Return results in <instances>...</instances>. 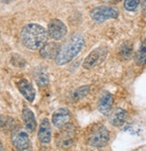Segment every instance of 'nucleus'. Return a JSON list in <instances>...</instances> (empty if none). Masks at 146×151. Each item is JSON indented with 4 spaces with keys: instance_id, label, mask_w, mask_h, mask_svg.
<instances>
[{
    "instance_id": "obj_23",
    "label": "nucleus",
    "mask_w": 146,
    "mask_h": 151,
    "mask_svg": "<svg viewBox=\"0 0 146 151\" xmlns=\"http://www.w3.org/2000/svg\"><path fill=\"white\" fill-rule=\"evenodd\" d=\"M0 39H1V32H0Z\"/></svg>"
},
{
    "instance_id": "obj_1",
    "label": "nucleus",
    "mask_w": 146,
    "mask_h": 151,
    "mask_svg": "<svg viewBox=\"0 0 146 151\" xmlns=\"http://www.w3.org/2000/svg\"><path fill=\"white\" fill-rule=\"evenodd\" d=\"M48 32L44 27L37 23L26 24L21 32V40L24 47L30 50L40 49L47 41Z\"/></svg>"
},
{
    "instance_id": "obj_18",
    "label": "nucleus",
    "mask_w": 146,
    "mask_h": 151,
    "mask_svg": "<svg viewBox=\"0 0 146 151\" xmlns=\"http://www.w3.org/2000/svg\"><path fill=\"white\" fill-rule=\"evenodd\" d=\"M134 61L138 66L146 64V40L142 41L134 55Z\"/></svg>"
},
{
    "instance_id": "obj_7",
    "label": "nucleus",
    "mask_w": 146,
    "mask_h": 151,
    "mask_svg": "<svg viewBox=\"0 0 146 151\" xmlns=\"http://www.w3.org/2000/svg\"><path fill=\"white\" fill-rule=\"evenodd\" d=\"M12 142L18 151H24L29 148L30 139L28 134L22 130H15L12 133Z\"/></svg>"
},
{
    "instance_id": "obj_8",
    "label": "nucleus",
    "mask_w": 146,
    "mask_h": 151,
    "mask_svg": "<svg viewBox=\"0 0 146 151\" xmlns=\"http://www.w3.org/2000/svg\"><path fill=\"white\" fill-rule=\"evenodd\" d=\"M17 88L19 89L20 93L23 96V98L28 102H33L36 97V91L33 88V84L27 79H21L17 81Z\"/></svg>"
},
{
    "instance_id": "obj_17",
    "label": "nucleus",
    "mask_w": 146,
    "mask_h": 151,
    "mask_svg": "<svg viewBox=\"0 0 146 151\" xmlns=\"http://www.w3.org/2000/svg\"><path fill=\"white\" fill-rule=\"evenodd\" d=\"M90 92V86L89 85H84L77 88L70 95V100L73 102H76L83 98H85L88 93Z\"/></svg>"
},
{
    "instance_id": "obj_21",
    "label": "nucleus",
    "mask_w": 146,
    "mask_h": 151,
    "mask_svg": "<svg viewBox=\"0 0 146 151\" xmlns=\"http://www.w3.org/2000/svg\"><path fill=\"white\" fill-rule=\"evenodd\" d=\"M141 4L142 6V15L146 17V1H142Z\"/></svg>"
},
{
    "instance_id": "obj_20",
    "label": "nucleus",
    "mask_w": 146,
    "mask_h": 151,
    "mask_svg": "<svg viewBox=\"0 0 146 151\" xmlns=\"http://www.w3.org/2000/svg\"><path fill=\"white\" fill-rule=\"evenodd\" d=\"M121 56L125 59H129L132 55V46L129 44H125L121 47L120 51Z\"/></svg>"
},
{
    "instance_id": "obj_5",
    "label": "nucleus",
    "mask_w": 146,
    "mask_h": 151,
    "mask_svg": "<svg viewBox=\"0 0 146 151\" xmlns=\"http://www.w3.org/2000/svg\"><path fill=\"white\" fill-rule=\"evenodd\" d=\"M107 55H108V48L106 47H99L94 50H93L86 56L82 64V67L87 70H91L96 67L97 65H100L101 63H103Z\"/></svg>"
},
{
    "instance_id": "obj_16",
    "label": "nucleus",
    "mask_w": 146,
    "mask_h": 151,
    "mask_svg": "<svg viewBox=\"0 0 146 151\" xmlns=\"http://www.w3.org/2000/svg\"><path fill=\"white\" fill-rule=\"evenodd\" d=\"M34 80L40 88L46 87L49 82V75L48 69L44 66H39L34 71Z\"/></svg>"
},
{
    "instance_id": "obj_19",
    "label": "nucleus",
    "mask_w": 146,
    "mask_h": 151,
    "mask_svg": "<svg viewBox=\"0 0 146 151\" xmlns=\"http://www.w3.org/2000/svg\"><path fill=\"white\" fill-rule=\"evenodd\" d=\"M139 4L140 1H136V0H126L124 2V7L129 12H134L138 8Z\"/></svg>"
},
{
    "instance_id": "obj_15",
    "label": "nucleus",
    "mask_w": 146,
    "mask_h": 151,
    "mask_svg": "<svg viewBox=\"0 0 146 151\" xmlns=\"http://www.w3.org/2000/svg\"><path fill=\"white\" fill-rule=\"evenodd\" d=\"M60 47L57 43L55 42H48L46 43L40 51V54L42 58L45 59H53L56 58L58 52H59Z\"/></svg>"
},
{
    "instance_id": "obj_10",
    "label": "nucleus",
    "mask_w": 146,
    "mask_h": 151,
    "mask_svg": "<svg viewBox=\"0 0 146 151\" xmlns=\"http://www.w3.org/2000/svg\"><path fill=\"white\" fill-rule=\"evenodd\" d=\"M75 130L73 125H66L64 127V130L62 132H60L59 136H58L57 143L61 147H70L74 139Z\"/></svg>"
},
{
    "instance_id": "obj_13",
    "label": "nucleus",
    "mask_w": 146,
    "mask_h": 151,
    "mask_svg": "<svg viewBox=\"0 0 146 151\" xmlns=\"http://www.w3.org/2000/svg\"><path fill=\"white\" fill-rule=\"evenodd\" d=\"M108 119H109V123L112 125L116 127H120L126 122V111L123 108L116 107L110 112V114H108Z\"/></svg>"
},
{
    "instance_id": "obj_12",
    "label": "nucleus",
    "mask_w": 146,
    "mask_h": 151,
    "mask_svg": "<svg viewBox=\"0 0 146 151\" xmlns=\"http://www.w3.org/2000/svg\"><path fill=\"white\" fill-rule=\"evenodd\" d=\"M22 119L26 130L29 132H33L37 127L36 118L33 112L27 106H24L22 111Z\"/></svg>"
},
{
    "instance_id": "obj_22",
    "label": "nucleus",
    "mask_w": 146,
    "mask_h": 151,
    "mask_svg": "<svg viewBox=\"0 0 146 151\" xmlns=\"http://www.w3.org/2000/svg\"><path fill=\"white\" fill-rule=\"evenodd\" d=\"M0 151H5L4 146H3V144L1 142H0Z\"/></svg>"
},
{
    "instance_id": "obj_2",
    "label": "nucleus",
    "mask_w": 146,
    "mask_h": 151,
    "mask_svg": "<svg viewBox=\"0 0 146 151\" xmlns=\"http://www.w3.org/2000/svg\"><path fill=\"white\" fill-rule=\"evenodd\" d=\"M84 46V39L80 34H74L65 44L60 47L56 57V64L57 65H65L70 63L72 60L82 51Z\"/></svg>"
},
{
    "instance_id": "obj_6",
    "label": "nucleus",
    "mask_w": 146,
    "mask_h": 151,
    "mask_svg": "<svg viewBox=\"0 0 146 151\" xmlns=\"http://www.w3.org/2000/svg\"><path fill=\"white\" fill-rule=\"evenodd\" d=\"M67 33L66 24L59 19H53L48 25V36L54 40H60Z\"/></svg>"
},
{
    "instance_id": "obj_4",
    "label": "nucleus",
    "mask_w": 146,
    "mask_h": 151,
    "mask_svg": "<svg viewBox=\"0 0 146 151\" xmlns=\"http://www.w3.org/2000/svg\"><path fill=\"white\" fill-rule=\"evenodd\" d=\"M109 140V132L105 126H98L90 133L87 144L93 147H102Z\"/></svg>"
},
{
    "instance_id": "obj_11",
    "label": "nucleus",
    "mask_w": 146,
    "mask_h": 151,
    "mask_svg": "<svg viewBox=\"0 0 146 151\" xmlns=\"http://www.w3.org/2000/svg\"><path fill=\"white\" fill-rule=\"evenodd\" d=\"M113 106V96L108 91H104L98 102V110L104 115H108L112 111Z\"/></svg>"
},
{
    "instance_id": "obj_9",
    "label": "nucleus",
    "mask_w": 146,
    "mask_h": 151,
    "mask_svg": "<svg viewBox=\"0 0 146 151\" xmlns=\"http://www.w3.org/2000/svg\"><path fill=\"white\" fill-rule=\"evenodd\" d=\"M70 111L66 108H58L52 114V123L57 128H64L69 123Z\"/></svg>"
},
{
    "instance_id": "obj_3",
    "label": "nucleus",
    "mask_w": 146,
    "mask_h": 151,
    "mask_svg": "<svg viewBox=\"0 0 146 151\" xmlns=\"http://www.w3.org/2000/svg\"><path fill=\"white\" fill-rule=\"evenodd\" d=\"M119 14V10L116 7L107 6H97L90 12L91 18L97 23H102L109 19H116Z\"/></svg>"
},
{
    "instance_id": "obj_14",
    "label": "nucleus",
    "mask_w": 146,
    "mask_h": 151,
    "mask_svg": "<svg viewBox=\"0 0 146 151\" xmlns=\"http://www.w3.org/2000/svg\"><path fill=\"white\" fill-rule=\"evenodd\" d=\"M51 125L48 119L44 118L41 123H40V126L39 128V132H38V138L39 140L43 143V144H48L50 142L51 140Z\"/></svg>"
}]
</instances>
